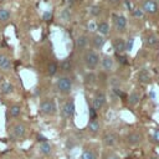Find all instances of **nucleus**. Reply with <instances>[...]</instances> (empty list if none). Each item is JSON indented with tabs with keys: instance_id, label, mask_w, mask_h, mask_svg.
<instances>
[{
	"instance_id": "obj_1",
	"label": "nucleus",
	"mask_w": 159,
	"mask_h": 159,
	"mask_svg": "<svg viewBox=\"0 0 159 159\" xmlns=\"http://www.w3.org/2000/svg\"><path fill=\"white\" fill-rule=\"evenodd\" d=\"M99 61H101V57H99V53L94 50H87L83 55V62H84V66L93 71L97 68V66L99 65Z\"/></svg>"
},
{
	"instance_id": "obj_2",
	"label": "nucleus",
	"mask_w": 159,
	"mask_h": 159,
	"mask_svg": "<svg viewBox=\"0 0 159 159\" xmlns=\"http://www.w3.org/2000/svg\"><path fill=\"white\" fill-rule=\"evenodd\" d=\"M56 88L61 94H70L72 92V81L68 76H61L58 77L57 82H56Z\"/></svg>"
},
{
	"instance_id": "obj_3",
	"label": "nucleus",
	"mask_w": 159,
	"mask_h": 159,
	"mask_svg": "<svg viewBox=\"0 0 159 159\" xmlns=\"http://www.w3.org/2000/svg\"><path fill=\"white\" fill-rule=\"evenodd\" d=\"M56 103L52 98H45L40 103V112L43 116H53L56 113Z\"/></svg>"
},
{
	"instance_id": "obj_4",
	"label": "nucleus",
	"mask_w": 159,
	"mask_h": 159,
	"mask_svg": "<svg viewBox=\"0 0 159 159\" xmlns=\"http://www.w3.org/2000/svg\"><path fill=\"white\" fill-rule=\"evenodd\" d=\"M9 133H10V137L12 138V139H21V138H24V135H25V133H26V125H25V123H22V122H16V123H14L11 127H10V129H9Z\"/></svg>"
},
{
	"instance_id": "obj_5",
	"label": "nucleus",
	"mask_w": 159,
	"mask_h": 159,
	"mask_svg": "<svg viewBox=\"0 0 159 159\" xmlns=\"http://www.w3.org/2000/svg\"><path fill=\"white\" fill-rule=\"evenodd\" d=\"M112 19H113V24H114L116 30L118 32H124L125 29H127V19H125V16L113 14Z\"/></svg>"
},
{
	"instance_id": "obj_6",
	"label": "nucleus",
	"mask_w": 159,
	"mask_h": 159,
	"mask_svg": "<svg viewBox=\"0 0 159 159\" xmlns=\"http://www.w3.org/2000/svg\"><path fill=\"white\" fill-rule=\"evenodd\" d=\"M75 109H76V107H75V102H73V99H67L63 104H62V116H63V118H72L73 117V114H75Z\"/></svg>"
},
{
	"instance_id": "obj_7",
	"label": "nucleus",
	"mask_w": 159,
	"mask_h": 159,
	"mask_svg": "<svg viewBox=\"0 0 159 159\" xmlns=\"http://www.w3.org/2000/svg\"><path fill=\"white\" fill-rule=\"evenodd\" d=\"M81 159H98V147L87 145L81 154Z\"/></svg>"
},
{
	"instance_id": "obj_8",
	"label": "nucleus",
	"mask_w": 159,
	"mask_h": 159,
	"mask_svg": "<svg viewBox=\"0 0 159 159\" xmlns=\"http://www.w3.org/2000/svg\"><path fill=\"white\" fill-rule=\"evenodd\" d=\"M106 99H107V98H106L104 92H102V91H97V92L94 93L93 99H92V107H93L96 111L101 109V108L104 106Z\"/></svg>"
},
{
	"instance_id": "obj_9",
	"label": "nucleus",
	"mask_w": 159,
	"mask_h": 159,
	"mask_svg": "<svg viewBox=\"0 0 159 159\" xmlns=\"http://www.w3.org/2000/svg\"><path fill=\"white\" fill-rule=\"evenodd\" d=\"M125 140H127V143H128L129 145H132V147H137V145H139V144L142 143V140H143V135H142L140 132H138V130H133V132H130V133L127 135Z\"/></svg>"
},
{
	"instance_id": "obj_10",
	"label": "nucleus",
	"mask_w": 159,
	"mask_h": 159,
	"mask_svg": "<svg viewBox=\"0 0 159 159\" xmlns=\"http://www.w3.org/2000/svg\"><path fill=\"white\" fill-rule=\"evenodd\" d=\"M119 142V137L117 133H113V132H108L103 135V144L106 147H116Z\"/></svg>"
},
{
	"instance_id": "obj_11",
	"label": "nucleus",
	"mask_w": 159,
	"mask_h": 159,
	"mask_svg": "<svg viewBox=\"0 0 159 159\" xmlns=\"http://www.w3.org/2000/svg\"><path fill=\"white\" fill-rule=\"evenodd\" d=\"M142 10H143V12L157 14L159 10V5L154 0H144L142 4Z\"/></svg>"
},
{
	"instance_id": "obj_12",
	"label": "nucleus",
	"mask_w": 159,
	"mask_h": 159,
	"mask_svg": "<svg viewBox=\"0 0 159 159\" xmlns=\"http://www.w3.org/2000/svg\"><path fill=\"white\" fill-rule=\"evenodd\" d=\"M112 46H113V50L117 55L124 53V51H125V40L122 39V37H116V39L112 40Z\"/></svg>"
},
{
	"instance_id": "obj_13",
	"label": "nucleus",
	"mask_w": 159,
	"mask_h": 159,
	"mask_svg": "<svg viewBox=\"0 0 159 159\" xmlns=\"http://www.w3.org/2000/svg\"><path fill=\"white\" fill-rule=\"evenodd\" d=\"M99 65H101V68L104 72H111L113 70L114 62H113V58L111 56H103L101 58V61H99Z\"/></svg>"
},
{
	"instance_id": "obj_14",
	"label": "nucleus",
	"mask_w": 159,
	"mask_h": 159,
	"mask_svg": "<svg viewBox=\"0 0 159 159\" xmlns=\"http://www.w3.org/2000/svg\"><path fill=\"white\" fill-rule=\"evenodd\" d=\"M11 67H12V65H11L10 58L5 53L0 52V70L2 72H9L11 70Z\"/></svg>"
},
{
	"instance_id": "obj_15",
	"label": "nucleus",
	"mask_w": 159,
	"mask_h": 159,
	"mask_svg": "<svg viewBox=\"0 0 159 159\" xmlns=\"http://www.w3.org/2000/svg\"><path fill=\"white\" fill-rule=\"evenodd\" d=\"M89 45V39L88 36L86 35H80L77 39H76V47L78 50H86Z\"/></svg>"
},
{
	"instance_id": "obj_16",
	"label": "nucleus",
	"mask_w": 159,
	"mask_h": 159,
	"mask_svg": "<svg viewBox=\"0 0 159 159\" xmlns=\"http://www.w3.org/2000/svg\"><path fill=\"white\" fill-rule=\"evenodd\" d=\"M104 42H106L104 36H102V35H99V34H98V35H93V37H92V46H93V48L101 50V48L103 47Z\"/></svg>"
},
{
	"instance_id": "obj_17",
	"label": "nucleus",
	"mask_w": 159,
	"mask_h": 159,
	"mask_svg": "<svg viewBox=\"0 0 159 159\" xmlns=\"http://www.w3.org/2000/svg\"><path fill=\"white\" fill-rule=\"evenodd\" d=\"M0 92L2 94H10L14 92V84L9 81H2L0 83Z\"/></svg>"
},
{
	"instance_id": "obj_18",
	"label": "nucleus",
	"mask_w": 159,
	"mask_h": 159,
	"mask_svg": "<svg viewBox=\"0 0 159 159\" xmlns=\"http://www.w3.org/2000/svg\"><path fill=\"white\" fill-rule=\"evenodd\" d=\"M87 129L91 132V133H98L99 132V129H101V124H99V122L97 120V119H89V122H88V124H87Z\"/></svg>"
},
{
	"instance_id": "obj_19",
	"label": "nucleus",
	"mask_w": 159,
	"mask_h": 159,
	"mask_svg": "<svg viewBox=\"0 0 159 159\" xmlns=\"http://www.w3.org/2000/svg\"><path fill=\"white\" fill-rule=\"evenodd\" d=\"M144 40H145V43H147L149 47H158V45H159V39H158L157 35H154V34L148 35Z\"/></svg>"
},
{
	"instance_id": "obj_20",
	"label": "nucleus",
	"mask_w": 159,
	"mask_h": 159,
	"mask_svg": "<svg viewBox=\"0 0 159 159\" xmlns=\"http://www.w3.org/2000/svg\"><path fill=\"white\" fill-rule=\"evenodd\" d=\"M97 31L99 32V35L107 36V35L109 34V25H108V22L102 21V22L97 24Z\"/></svg>"
},
{
	"instance_id": "obj_21",
	"label": "nucleus",
	"mask_w": 159,
	"mask_h": 159,
	"mask_svg": "<svg viewBox=\"0 0 159 159\" xmlns=\"http://www.w3.org/2000/svg\"><path fill=\"white\" fill-rule=\"evenodd\" d=\"M39 149H40V153L43 154V155H46V157L50 155V154L52 153V148H51V145H50L47 142H42V143H40Z\"/></svg>"
},
{
	"instance_id": "obj_22",
	"label": "nucleus",
	"mask_w": 159,
	"mask_h": 159,
	"mask_svg": "<svg viewBox=\"0 0 159 159\" xmlns=\"http://www.w3.org/2000/svg\"><path fill=\"white\" fill-rule=\"evenodd\" d=\"M60 19H61L62 21L70 22V21H71V19H72V14H71V10H70L68 7H65V9H62V10H61V12H60Z\"/></svg>"
},
{
	"instance_id": "obj_23",
	"label": "nucleus",
	"mask_w": 159,
	"mask_h": 159,
	"mask_svg": "<svg viewBox=\"0 0 159 159\" xmlns=\"http://www.w3.org/2000/svg\"><path fill=\"white\" fill-rule=\"evenodd\" d=\"M140 101V94L138 92H132L129 96H128V103L130 106H137Z\"/></svg>"
},
{
	"instance_id": "obj_24",
	"label": "nucleus",
	"mask_w": 159,
	"mask_h": 159,
	"mask_svg": "<svg viewBox=\"0 0 159 159\" xmlns=\"http://www.w3.org/2000/svg\"><path fill=\"white\" fill-rule=\"evenodd\" d=\"M138 80L142 83H148L150 81V75H149L148 70H142L139 72V75H138Z\"/></svg>"
},
{
	"instance_id": "obj_25",
	"label": "nucleus",
	"mask_w": 159,
	"mask_h": 159,
	"mask_svg": "<svg viewBox=\"0 0 159 159\" xmlns=\"http://www.w3.org/2000/svg\"><path fill=\"white\" fill-rule=\"evenodd\" d=\"M10 16H11V14H10V11L6 7H0V21L1 22L9 21L10 20Z\"/></svg>"
},
{
	"instance_id": "obj_26",
	"label": "nucleus",
	"mask_w": 159,
	"mask_h": 159,
	"mask_svg": "<svg viewBox=\"0 0 159 159\" xmlns=\"http://www.w3.org/2000/svg\"><path fill=\"white\" fill-rule=\"evenodd\" d=\"M61 70H62L63 72H66V73L71 72V71H72V62H71V60L65 58V60L61 62Z\"/></svg>"
},
{
	"instance_id": "obj_27",
	"label": "nucleus",
	"mask_w": 159,
	"mask_h": 159,
	"mask_svg": "<svg viewBox=\"0 0 159 159\" xmlns=\"http://www.w3.org/2000/svg\"><path fill=\"white\" fill-rule=\"evenodd\" d=\"M57 70H58L57 62L52 61V62H50V63L47 65V73H48L50 76H55V73L57 72Z\"/></svg>"
},
{
	"instance_id": "obj_28",
	"label": "nucleus",
	"mask_w": 159,
	"mask_h": 159,
	"mask_svg": "<svg viewBox=\"0 0 159 159\" xmlns=\"http://www.w3.org/2000/svg\"><path fill=\"white\" fill-rule=\"evenodd\" d=\"M21 113V107L19 104H14L11 108H10V117L11 118H17Z\"/></svg>"
},
{
	"instance_id": "obj_29",
	"label": "nucleus",
	"mask_w": 159,
	"mask_h": 159,
	"mask_svg": "<svg viewBox=\"0 0 159 159\" xmlns=\"http://www.w3.org/2000/svg\"><path fill=\"white\" fill-rule=\"evenodd\" d=\"M103 158L104 159H122L117 153H114L113 150H106L103 153Z\"/></svg>"
},
{
	"instance_id": "obj_30",
	"label": "nucleus",
	"mask_w": 159,
	"mask_h": 159,
	"mask_svg": "<svg viewBox=\"0 0 159 159\" xmlns=\"http://www.w3.org/2000/svg\"><path fill=\"white\" fill-rule=\"evenodd\" d=\"M101 12H102V9H101L99 5H93V6H91V15H92V16L97 17L98 15H101Z\"/></svg>"
},
{
	"instance_id": "obj_31",
	"label": "nucleus",
	"mask_w": 159,
	"mask_h": 159,
	"mask_svg": "<svg viewBox=\"0 0 159 159\" xmlns=\"http://www.w3.org/2000/svg\"><path fill=\"white\" fill-rule=\"evenodd\" d=\"M84 82L88 83V84L94 83V82H96V75H93V73H88V75L84 77Z\"/></svg>"
},
{
	"instance_id": "obj_32",
	"label": "nucleus",
	"mask_w": 159,
	"mask_h": 159,
	"mask_svg": "<svg viewBox=\"0 0 159 159\" xmlns=\"http://www.w3.org/2000/svg\"><path fill=\"white\" fill-rule=\"evenodd\" d=\"M133 42H134V39L133 37H129L128 40H125V51H130L132 50Z\"/></svg>"
},
{
	"instance_id": "obj_33",
	"label": "nucleus",
	"mask_w": 159,
	"mask_h": 159,
	"mask_svg": "<svg viewBox=\"0 0 159 159\" xmlns=\"http://www.w3.org/2000/svg\"><path fill=\"white\" fill-rule=\"evenodd\" d=\"M109 83H111V86H112L113 88H118L119 84H120V81H119L117 77H112L111 81H109Z\"/></svg>"
},
{
	"instance_id": "obj_34",
	"label": "nucleus",
	"mask_w": 159,
	"mask_h": 159,
	"mask_svg": "<svg viewBox=\"0 0 159 159\" xmlns=\"http://www.w3.org/2000/svg\"><path fill=\"white\" fill-rule=\"evenodd\" d=\"M89 119H97V111L93 107H89Z\"/></svg>"
},
{
	"instance_id": "obj_35",
	"label": "nucleus",
	"mask_w": 159,
	"mask_h": 159,
	"mask_svg": "<svg viewBox=\"0 0 159 159\" xmlns=\"http://www.w3.org/2000/svg\"><path fill=\"white\" fill-rule=\"evenodd\" d=\"M117 58H118V62L122 63V65H127L128 61H127V57L125 56H122V55H117Z\"/></svg>"
},
{
	"instance_id": "obj_36",
	"label": "nucleus",
	"mask_w": 159,
	"mask_h": 159,
	"mask_svg": "<svg viewBox=\"0 0 159 159\" xmlns=\"http://www.w3.org/2000/svg\"><path fill=\"white\" fill-rule=\"evenodd\" d=\"M153 142H155L157 144H159V128L154 130L153 133Z\"/></svg>"
},
{
	"instance_id": "obj_37",
	"label": "nucleus",
	"mask_w": 159,
	"mask_h": 159,
	"mask_svg": "<svg viewBox=\"0 0 159 159\" xmlns=\"http://www.w3.org/2000/svg\"><path fill=\"white\" fill-rule=\"evenodd\" d=\"M133 16H135V17H142V16H143V10H142V9H135V10L133 11Z\"/></svg>"
},
{
	"instance_id": "obj_38",
	"label": "nucleus",
	"mask_w": 159,
	"mask_h": 159,
	"mask_svg": "<svg viewBox=\"0 0 159 159\" xmlns=\"http://www.w3.org/2000/svg\"><path fill=\"white\" fill-rule=\"evenodd\" d=\"M51 17H52V14H51L50 11H45V14H43V20L50 21V20H51Z\"/></svg>"
},
{
	"instance_id": "obj_39",
	"label": "nucleus",
	"mask_w": 159,
	"mask_h": 159,
	"mask_svg": "<svg viewBox=\"0 0 159 159\" xmlns=\"http://www.w3.org/2000/svg\"><path fill=\"white\" fill-rule=\"evenodd\" d=\"M88 29H89L91 31H94V30H97V24H96L94 21H91V22H89V25H88Z\"/></svg>"
},
{
	"instance_id": "obj_40",
	"label": "nucleus",
	"mask_w": 159,
	"mask_h": 159,
	"mask_svg": "<svg viewBox=\"0 0 159 159\" xmlns=\"http://www.w3.org/2000/svg\"><path fill=\"white\" fill-rule=\"evenodd\" d=\"M37 140H39L40 143H42V142H47V140H46V138H45V137H42V135H40V134L37 135Z\"/></svg>"
},
{
	"instance_id": "obj_41",
	"label": "nucleus",
	"mask_w": 159,
	"mask_h": 159,
	"mask_svg": "<svg viewBox=\"0 0 159 159\" xmlns=\"http://www.w3.org/2000/svg\"><path fill=\"white\" fill-rule=\"evenodd\" d=\"M119 1H120V0H109V2H111V4H118Z\"/></svg>"
},
{
	"instance_id": "obj_42",
	"label": "nucleus",
	"mask_w": 159,
	"mask_h": 159,
	"mask_svg": "<svg viewBox=\"0 0 159 159\" xmlns=\"http://www.w3.org/2000/svg\"><path fill=\"white\" fill-rule=\"evenodd\" d=\"M149 159H159V157H158V155H152Z\"/></svg>"
},
{
	"instance_id": "obj_43",
	"label": "nucleus",
	"mask_w": 159,
	"mask_h": 159,
	"mask_svg": "<svg viewBox=\"0 0 159 159\" xmlns=\"http://www.w3.org/2000/svg\"><path fill=\"white\" fill-rule=\"evenodd\" d=\"M150 97L154 98V97H155V93H154V92H150Z\"/></svg>"
},
{
	"instance_id": "obj_44",
	"label": "nucleus",
	"mask_w": 159,
	"mask_h": 159,
	"mask_svg": "<svg viewBox=\"0 0 159 159\" xmlns=\"http://www.w3.org/2000/svg\"><path fill=\"white\" fill-rule=\"evenodd\" d=\"M2 159H11V158H10V157H4Z\"/></svg>"
},
{
	"instance_id": "obj_45",
	"label": "nucleus",
	"mask_w": 159,
	"mask_h": 159,
	"mask_svg": "<svg viewBox=\"0 0 159 159\" xmlns=\"http://www.w3.org/2000/svg\"><path fill=\"white\" fill-rule=\"evenodd\" d=\"M154 1H155V2H157V4L159 5V0H154Z\"/></svg>"
}]
</instances>
